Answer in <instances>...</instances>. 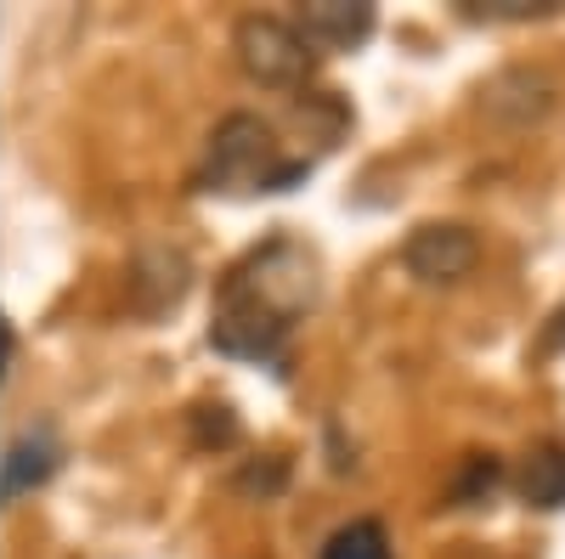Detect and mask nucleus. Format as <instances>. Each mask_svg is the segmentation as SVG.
I'll list each match as a JSON object with an SVG mask.
<instances>
[{
    "instance_id": "nucleus-1",
    "label": "nucleus",
    "mask_w": 565,
    "mask_h": 559,
    "mask_svg": "<svg viewBox=\"0 0 565 559\" xmlns=\"http://www.w3.org/2000/svg\"><path fill=\"white\" fill-rule=\"evenodd\" d=\"M311 300H317L311 255L295 238H271L249 260H238L226 271L221 300H215V322H210V345L221 356L277 367L295 316L311 311Z\"/></svg>"
},
{
    "instance_id": "nucleus-2",
    "label": "nucleus",
    "mask_w": 565,
    "mask_h": 559,
    "mask_svg": "<svg viewBox=\"0 0 565 559\" xmlns=\"http://www.w3.org/2000/svg\"><path fill=\"white\" fill-rule=\"evenodd\" d=\"M317 159H289L277 142V130L255 114H226L210 142L204 159L193 170L199 193H289L295 181L311 175Z\"/></svg>"
},
{
    "instance_id": "nucleus-3",
    "label": "nucleus",
    "mask_w": 565,
    "mask_h": 559,
    "mask_svg": "<svg viewBox=\"0 0 565 559\" xmlns=\"http://www.w3.org/2000/svg\"><path fill=\"white\" fill-rule=\"evenodd\" d=\"M232 52H238V68L255 85H266V90H300L311 79V63H317L300 23L271 18V12L238 18V29H232Z\"/></svg>"
},
{
    "instance_id": "nucleus-4",
    "label": "nucleus",
    "mask_w": 565,
    "mask_h": 559,
    "mask_svg": "<svg viewBox=\"0 0 565 559\" xmlns=\"http://www.w3.org/2000/svg\"><path fill=\"white\" fill-rule=\"evenodd\" d=\"M481 260V238L469 226L458 221H424L407 249H402V266L418 277V283H430V289H447V283H463L469 271H476Z\"/></svg>"
},
{
    "instance_id": "nucleus-5",
    "label": "nucleus",
    "mask_w": 565,
    "mask_h": 559,
    "mask_svg": "<svg viewBox=\"0 0 565 559\" xmlns=\"http://www.w3.org/2000/svg\"><path fill=\"white\" fill-rule=\"evenodd\" d=\"M186 289H193V260H186L175 244H153L141 249L136 266H130V305L141 316H164L186 300Z\"/></svg>"
},
{
    "instance_id": "nucleus-6",
    "label": "nucleus",
    "mask_w": 565,
    "mask_h": 559,
    "mask_svg": "<svg viewBox=\"0 0 565 559\" xmlns=\"http://www.w3.org/2000/svg\"><path fill=\"white\" fill-rule=\"evenodd\" d=\"M63 463V441L52 424H29L7 441V452H0V503H18L23 492L45 486L57 475Z\"/></svg>"
},
{
    "instance_id": "nucleus-7",
    "label": "nucleus",
    "mask_w": 565,
    "mask_h": 559,
    "mask_svg": "<svg viewBox=\"0 0 565 559\" xmlns=\"http://www.w3.org/2000/svg\"><path fill=\"white\" fill-rule=\"evenodd\" d=\"M300 34L311 40V52H356L373 34V7L367 0H311L300 7Z\"/></svg>"
},
{
    "instance_id": "nucleus-8",
    "label": "nucleus",
    "mask_w": 565,
    "mask_h": 559,
    "mask_svg": "<svg viewBox=\"0 0 565 559\" xmlns=\"http://www.w3.org/2000/svg\"><path fill=\"white\" fill-rule=\"evenodd\" d=\"M521 497H526V508H559L565 503V447L559 441H537L521 458Z\"/></svg>"
},
{
    "instance_id": "nucleus-9",
    "label": "nucleus",
    "mask_w": 565,
    "mask_h": 559,
    "mask_svg": "<svg viewBox=\"0 0 565 559\" xmlns=\"http://www.w3.org/2000/svg\"><path fill=\"white\" fill-rule=\"evenodd\" d=\"M317 559H391V537L380 520H351V526L322 537Z\"/></svg>"
},
{
    "instance_id": "nucleus-10",
    "label": "nucleus",
    "mask_w": 565,
    "mask_h": 559,
    "mask_svg": "<svg viewBox=\"0 0 565 559\" xmlns=\"http://www.w3.org/2000/svg\"><path fill=\"white\" fill-rule=\"evenodd\" d=\"M498 486H503V463H498L492 452H469L463 470H458V481H452V503H458V508H481Z\"/></svg>"
},
{
    "instance_id": "nucleus-11",
    "label": "nucleus",
    "mask_w": 565,
    "mask_h": 559,
    "mask_svg": "<svg viewBox=\"0 0 565 559\" xmlns=\"http://www.w3.org/2000/svg\"><path fill=\"white\" fill-rule=\"evenodd\" d=\"M469 18H492V23H526V18H548L565 0H458Z\"/></svg>"
},
{
    "instance_id": "nucleus-12",
    "label": "nucleus",
    "mask_w": 565,
    "mask_h": 559,
    "mask_svg": "<svg viewBox=\"0 0 565 559\" xmlns=\"http://www.w3.org/2000/svg\"><path fill=\"white\" fill-rule=\"evenodd\" d=\"M565 351V305L548 316V329H543V340H537V356H559Z\"/></svg>"
},
{
    "instance_id": "nucleus-13",
    "label": "nucleus",
    "mask_w": 565,
    "mask_h": 559,
    "mask_svg": "<svg viewBox=\"0 0 565 559\" xmlns=\"http://www.w3.org/2000/svg\"><path fill=\"white\" fill-rule=\"evenodd\" d=\"M12 322H0V379H7V373H12Z\"/></svg>"
}]
</instances>
